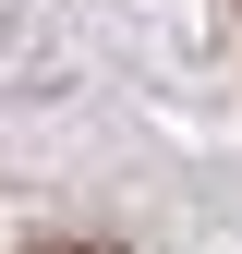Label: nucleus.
<instances>
[{
    "label": "nucleus",
    "instance_id": "1",
    "mask_svg": "<svg viewBox=\"0 0 242 254\" xmlns=\"http://www.w3.org/2000/svg\"><path fill=\"white\" fill-rule=\"evenodd\" d=\"M37 254H109V242H37Z\"/></svg>",
    "mask_w": 242,
    "mask_h": 254
}]
</instances>
